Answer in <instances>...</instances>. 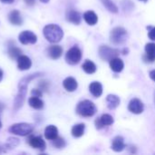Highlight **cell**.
Wrapping results in <instances>:
<instances>
[{
    "instance_id": "cell-7",
    "label": "cell",
    "mask_w": 155,
    "mask_h": 155,
    "mask_svg": "<svg viewBox=\"0 0 155 155\" xmlns=\"http://www.w3.org/2000/svg\"><path fill=\"white\" fill-rule=\"evenodd\" d=\"M99 55L104 61H110L114 57H117L119 54V50L112 48L108 45H101L99 47Z\"/></svg>"
},
{
    "instance_id": "cell-10",
    "label": "cell",
    "mask_w": 155,
    "mask_h": 155,
    "mask_svg": "<svg viewBox=\"0 0 155 155\" xmlns=\"http://www.w3.org/2000/svg\"><path fill=\"white\" fill-rule=\"evenodd\" d=\"M114 117L110 114H103L100 118L95 120V126L97 129H102L104 126H110L114 124Z\"/></svg>"
},
{
    "instance_id": "cell-9",
    "label": "cell",
    "mask_w": 155,
    "mask_h": 155,
    "mask_svg": "<svg viewBox=\"0 0 155 155\" xmlns=\"http://www.w3.org/2000/svg\"><path fill=\"white\" fill-rule=\"evenodd\" d=\"M128 110L134 114H140L143 112L144 110V105L143 102L138 99V98H134L130 101L129 105H128Z\"/></svg>"
},
{
    "instance_id": "cell-23",
    "label": "cell",
    "mask_w": 155,
    "mask_h": 155,
    "mask_svg": "<svg viewBox=\"0 0 155 155\" xmlns=\"http://www.w3.org/2000/svg\"><path fill=\"white\" fill-rule=\"evenodd\" d=\"M84 19L89 25H94L98 22V16L94 11H87L84 14Z\"/></svg>"
},
{
    "instance_id": "cell-6",
    "label": "cell",
    "mask_w": 155,
    "mask_h": 155,
    "mask_svg": "<svg viewBox=\"0 0 155 155\" xmlns=\"http://www.w3.org/2000/svg\"><path fill=\"white\" fill-rule=\"evenodd\" d=\"M82 59V51L77 46H73L70 48L65 54V61L71 65L77 64Z\"/></svg>"
},
{
    "instance_id": "cell-17",
    "label": "cell",
    "mask_w": 155,
    "mask_h": 155,
    "mask_svg": "<svg viewBox=\"0 0 155 155\" xmlns=\"http://www.w3.org/2000/svg\"><path fill=\"white\" fill-rule=\"evenodd\" d=\"M66 19H67V21H69L72 24L79 25L81 23L82 16L79 12H77L75 10H69L66 13Z\"/></svg>"
},
{
    "instance_id": "cell-39",
    "label": "cell",
    "mask_w": 155,
    "mask_h": 155,
    "mask_svg": "<svg viewBox=\"0 0 155 155\" xmlns=\"http://www.w3.org/2000/svg\"><path fill=\"white\" fill-rule=\"evenodd\" d=\"M1 127H2V123H1V121H0V129H1Z\"/></svg>"
},
{
    "instance_id": "cell-21",
    "label": "cell",
    "mask_w": 155,
    "mask_h": 155,
    "mask_svg": "<svg viewBox=\"0 0 155 155\" xmlns=\"http://www.w3.org/2000/svg\"><path fill=\"white\" fill-rule=\"evenodd\" d=\"M120 98L115 95V94H109L106 97V103H107V107L110 110H114L116 109L119 104H120Z\"/></svg>"
},
{
    "instance_id": "cell-34",
    "label": "cell",
    "mask_w": 155,
    "mask_h": 155,
    "mask_svg": "<svg viewBox=\"0 0 155 155\" xmlns=\"http://www.w3.org/2000/svg\"><path fill=\"white\" fill-rule=\"evenodd\" d=\"M35 0H25V4L28 5H33L35 4Z\"/></svg>"
},
{
    "instance_id": "cell-33",
    "label": "cell",
    "mask_w": 155,
    "mask_h": 155,
    "mask_svg": "<svg viewBox=\"0 0 155 155\" xmlns=\"http://www.w3.org/2000/svg\"><path fill=\"white\" fill-rule=\"evenodd\" d=\"M150 77H151L152 80H153L155 82V70H153V71L150 72Z\"/></svg>"
},
{
    "instance_id": "cell-3",
    "label": "cell",
    "mask_w": 155,
    "mask_h": 155,
    "mask_svg": "<svg viewBox=\"0 0 155 155\" xmlns=\"http://www.w3.org/2000/svg\"><path fill=\"white\" fill-rule=\"evenodd\" d=\"M97 112L95 104L90 100L81 101L76 106V113L83 117H92Z\"/></svg>"
},
{
    "instance_id": "cell-26",
    "label": "cell",
    "mask_w": 155,
    "mask_h": 155,
    "mask_svg": "<svg viewBox=\"0 0 155 155\" xmlns=\"http://www.w3.org/2000/svg\"><path fill=\"white\" fill-rule=\"evenodd\" d=\"M28 103H29V105L34 108V109H36V110H40L44 107V102L37 96H32L29 98L28 100Z\"/></svg>"
},
{
    "instance_id": "cell-15",
    "label": "cell",
    "mask_w": 155,
    "mask_h": 155,
    "mask_svg": "<svg viewBox=\"0 0 155 155\" xmlns=\"http://www.w3.org/2000/svg\"><path fill=\"white\" fill-rule=\"evenodd\" d=\"M109 64H110V68L114 73H120V72H122L124 70V61L121 58H119L118 56L113 58L112 60H110Z\"/></svg>"
},
{
    "instance_id": "cell-5",
    "label": "cell",
    "mask_w": 155,
    "mask_h": 155,
    "mask_svg": "<svg viewBox=\"0 0 155 155\" xmlns=\"http://www.w3.org/2000/svg\"><path fill=\"white\" fill-rule=\"evenodd\" d=\"M127 31L126 29H124V27L121 26H117L114 27L110 34V39L111 42L115 45H123L124 43L126 42L127 40Z\"/></svg>"
},
{
    "instance_id": "cell-41",
    "label": "cell",
    "mask_w": 155,
    "mask_h": 155,
    "mask_svg": "<svg viewBox=\"0 0 155 155\" xmlns=\"http://www.w3.org/2000/svg\"><path fill=\"white\" fill-rule=\"evenodd\" d=\"M154 102H155V95H154Z\"/></svg>"
},
{
    "instance_id": "cell-36",
    "label": "cell",
    "mask_w": 155,
    "mask_h": 155,
    "mask_svg": "<svg viewBox=\"0 0 155 155\" xmlns=\"http://www.w3.org/2000/svg\"><path fill=\"white\" fill-rule=\"evenodd\" d=\"M2 79H3V71L0 68V82L2 81Z\"/></svg>"
},
{
    "instance_id": "cell-40",
    "label": "cell",
    "mask_w": 155,
    "mask_h": 155,
    "mask_svg": "<svg viewBox=\"0 0 155 155\" xmlns=\"http://www.w3.org/2000/svg\"><path fill=\"white\" fill-rule=\"evenodd\" d=\"M140 1H143V2H147L148 0H140Z\"/></svg>"
},
{
    "instance_id": "cell-31",
    "label": "cell",
    "mask_w": 155,
    "mask_h": 155,
    "mask_svg": "<svg viewBox=\"0 0 155 155\" xmlns=\"http://www.w3.org/2000/svg\"><path fill=\"white\" fill-rule=\"evenodd\" d=\"M149 33H148V36L151 40L155 41V27H149Z\"/></svg>"
},
{
    "instance_id": "cell-18",
    "label": "cell",
    "mask_w": 155,
    "mask_h": 155,
    "mask_svg": "<svg viewBox=\"0 0 155 155\" xmlns=\"http://www.w3.org/2000/svg\"><path fill=\"white\" fill-rule=\"evenodd\" d=\"M125 148V144H124V140L122 136H116L113 142H112V149L113 151L119 153L124 151Z\"/></svg>"
},
{
    "instance_id": "cell-27",
    "label": "cell",
    "mask_w": 155,
    "mask_h": 155,
    "mask_svg": "<svg viewBox=\"0 0 155 155\" xmlns=\"http://www.w3.org/2000/svg\"><path fill=\"white\" fill-rule=\"evenodd\" d=\"M103 4V5L111 13H118V7L117 5L113 2V0H100Z\"/></svg>"
},
{
    "instance_id": "cell-38",
    "label": "cell",
    "mask_w": 155,
    "mask_h": 155,
    "mask_svg": "<svg viewBox=\"0 0 155 155\" xmlns=\"http://www.w3.org/2000/svg\"><path fill=\"white\" fill-rule=\"evenodd\" d=\"M42 3H45V4H46V3H48L49 2V0H40Z\"/></svg>"
},
{
    "instance_id": "cell-37",
    "label": "cell",
    "mask_w": 155,
    "mask_h": 155,
    "mask_svg": "<svg viewBox=\"0 0 155 155\" xmlns=\"http://www.w3.org/2000/svg\"><path fill=\"white\" fill-rule=\"evenodd\" d=\"M3 109H4V104L2 103H0V113L3 111Z\"/></svg>"
},
{
    "instance_id": "cell-1",
    "label": "cell",
    "mask_w": 155,
    "mask_h": 155,
    "mask_svg": "<svg viewBox=\"0 0 155 155\" xmlns=\"http://www.w3.org/2000/svg\"><path fill=\"white\" fill-rule=\"evenodd\" d=\"M44 35L45 37V39L53 44L58 43L62 40L63 36H64V32L63 29L54 24H50L47 25L44 27L43 30Z\"/></svg>"
},
{
    "instance_id": "cell-28",
    "label": "cell",
    "mask_w": 155,
    "mask_h": 155,
    "mask_svg": "<svg viewBox=\"0 0 155 155\" xmlns=\"http://www.w3.org/2000/svg\"><path fill=\"white\" fill-rule=\"evenodd\" d=\"M8 55L11 59L17 60V58L20 55H22V51H21V49H19L16 46H10L8 48Z\"/></svg>"
},
{
    "instance_id": "cell-20",
    "label": "cell",
    "mask_w": 155,
    "mask_h": 155,
    "mask_svg": "<svg viewBox=\"0 0 155 155\" xmlns=\"http://www.w3.org/2000/svg\"><path fill=\"white\" fill-rule=\"evenodd\" d=\"M90 93L96 98L100 97L103 94V85L99 82H93L89 85Z\"/></svg>"
},
{
    "instance_id": "cell-29",
    "label": "cell",
    "mask_w": 155,
    "mask_h": 155,
    "mask_svg": "<svg viewBox=\"0 0 155 155\" xmlns=\"http://www.w3.org/2000/svg\"><path fill=\"white\" fill-rule=\"evenodd\" d=\"M53 145L57 149H62L65 146V141L62 137H56L53 140Z\"/></svg>"
},
{
    "instance_id": "cell-25",
    "label": "cell",
    "mask_w": 155,
    "mask_h": 155,
    "mask_svg": "<svg viewBox=\"0 0 155 155\" xmlns=\"http://www.w3.org/2000/svg\"><path fill=\"white\" fill-rule=\"evenodd\" d=\"M82 68H83V70H84L86 74H94V73L96 72V69H97L95 64H94V62H92L91 60H86V61L83 64Z\"/></svg>"
},
{
    "instance_id": "cell-35",
    "label": "cell",
    "mask_w": 155,
    "mask_h": 155,
    "mask_svg": "<svg viewBox=\"0 0 155 155\" xmlns=\"http://www.w3.org/2000/svg\"><path fill=\"white\" fill-rule=\"evenodd\" d=\"M4 4H12L15 0H0Z\"/></svg>"
},
{
    "instance_id": "cell-19",
    "label": "cell",
    "mask_w": 155,
    "mask_h": 155,
    "mask_svg": "<svg viewBox=\"0 0 155 155\" xmlns=\"http://www.w3.org/2000/svg\"><path fill=\"white\" fill-rule=\"evenodd\" d=\"M8 19L10 23L14 25H21L23 23V18L17 10H13L8 15Z\"/></svg>"
},
{
    "instance_id": "cell-32",
    "label": "cell",
    "mask_w": 155,
    "mask_h": 155,
    "mask_svg": "<svg viewBox=\"0 0 155 155\" xmlns=\"http://www.w3.org/2000/svg\"><path fill=\"white\" fill-rule=\"evenodd\" d=\"M42 90H39V89H33L32 92H31V94L32 96H37V97H41L42 95Z\"/></svg>"
},
{
    "instance_id": "cell-13",
    "label": "cell",
    "mask_w": 155,
    "mask_h": 155,
    "mask_svg": "<svg viewBox=\"0 0 155 155\" xmlns=\"http://www.w3.org/2000/svg\"><path fill=\"white\" fill-rule=\"evenodd\" d=\"M17 68L21 71H25V70H28L31 65H32V61L31 59L26 56V55H20L18 58H17Z\"/></svg>"
},
{
    "instance_id": "cell-8",
    "label": "cell",
    "mask_w": 155,
    "mask_h": 155,
    "mask_svg": "<svg viewBox=\"0 0 155 155\" xmlns=\"http://www.w3.org/2000/svg\"><path fill=\"white\" fill-rule=\"evenodd\" d=\"M18 39L21 44L23 45H33L35 44L37 41V36L35 34H34L32 31H23L18 36Z\"/></svg>"
},
{
    "instance_id": "cell-14",
    "label": "cell",
    "mask_w": 155,
    "mask_h": 155,
    "mask_svg": "<svg viewBox=\"0 0 155 155\" xmlns=\"http://www.w3.org/2000/svg\"><path fill=\"white\" fill-rule=\"evenodd\" d=\"M62 54H63V48L60 45H51L47 49V54H48V56L51 59H54V60L59 59L61 57Z\"/></svg>"
},
{
    "instance_id": "cell-4",
    "label": "cell",
    "mask_w": 155,
    "mask_h": 155,
    "mask_svg": "<svg viewBox=\"0 0 155 155\" xmlns=\"http://www.w3.org/2000/svg\"><path fill=\"white\" fill-rule=\"evenodd\" d=\"M34 131V125L26 123H18L10 126L9 132L15 135L26 136L29 135Z\"/></svg>"
},
{
    "instance_id": "cell-11",
    "label": "cell",
    "mask_w": 155,
    "mask_h": 155,
    "mask_svg": "<svg viewBox=\"0 0 155 155\" xmlns=\"http://www.w3.org/2000/svg\"><path fill=\"white\" fill-rule=\"evenodd\" d=\"M143 60L146 63H153L155 61V44L148 43L145 45V54Z\"/></svg>"
},
{
    "instance_id": "cell-30",
    "label": "cell",
    "mask_w": 155,
    "mask_h": 155,
    "mask_svg": "<svg viewBox=\"0 0 155 155\" xmlns=\"http://www.w3.org/2000/svg\"><path fill=\"white\" fill-rule=\"evenodd\" d=\"M18 139H15V138H9L8 141H7V145L11 148L13 147H15L17 144H18Z\"/></svg>"
},
{
    "instance_id": "cell-2",
    "label": "cell",
    "mask_w": 155,
    "mask_h": 155,
    "mask_svg": "<svg viewBox=\"0 0 155 155\" xmlns=\"http://www.w3.org/2000/svg\"><path fill=\"white\" fill-rule=\"evenodd\" d=\"M39 74H30L25 78H23L20 83H19V90H18V94L16 95V98L15 100V109L17 110L19 107H21L24 104L25 101V94H26V89H27V85L29 84V82L31 80H33L34 78L37 77Z\"/></svg>"
},
{
    "instance_id": "cell-16",
    "label": "cell",
    "mask_w": 155,
    "mask_h": 155,
    "mask_svg": "<svg viewBox=\"0 0 155 155\" xmlns=\"http://www.w3.org/2000/svg\"><path fill=\"white\" fill-rule=\"evenodd\" d=\"M63 85H64V88L67 92H74L77 89V87H78L77 81L74 77H67V78H65L64 80V82H63Z\"/></svg>"
},
{
    "instance_id": "cell-22",
    "label": "cell",
    "mask_w": 155,
    "mask_h": 155,
    "mask_svg": "<svg viewBox=\"0 0 155 155\" xmlns=\"http://www.w3.org/2000/svg\"><path fill=\"white\" fill-rule=\"evenodd\" d=\"M45 137L50 141L54 140L58 137V129L54 125H48L45 130Z\"/></svg>"
},
{
    "instance_id": "cell-24",
    "label": "cell",
    "mask_w": 155,
    "mask_h": 155,
    "mask_svg": "<svg viewBox=\"0 0 155 155\" xmlns=\"http://www.w3.org/2000/svg\"><path fill=\"white\" fill-rule=\"evenodd\" d=\"M85 124H77L72 128V135L75 138L82 137L84 134Z\"/></svg>"
},
{
    "instance_id": "cell-12",
    "label": "cell",
    "mask_w": 155,
    "mask_h": 155,
    "mask_svg": "<svg viewBox=\"0 0 155 155\" xmlns=\"http://www.w3.org/2000/svg\"><path fill=\"white\" fill-rule=\"evenodd\" d=\"M28 143L31 147L41 151H44L46 148L45 142L39 136H31L28 140Z\"/></svg>"
}]
</instances>
